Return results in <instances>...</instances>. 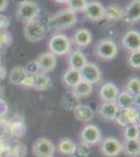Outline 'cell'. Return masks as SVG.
<instances>
[{"label":"cell","mask_w":140,"mask_h":157,"mask_svg":"<svg viewBox=\"0 0 140 157\" xmlns=\"http://www.w3.org/2000/svg\"><path fill=\"white\" fill-rule=\"evenodd\" d=\"M48 48L49 52L57 56H65L70 52L71 49V41L64 34H55L50 38L48 42Z\"/></svg>","instance_id":"cell-4"},{"label":"cell","mask_w":140,"mask_h":157,"mask_svg":"<svg viewBox=\"0 0 140 157\" xmlns=\"http://www.w3.org/2000/svg\"><path fill=\"white\" fill-rule=\"evenodd\" d=\"M81 77H82L83 81L90 83V84H97L101 81L103 75H101V70L99 67L94 63L87 62L83 66L82 69L80 70Z\"/></svg>","instance_id":"cell-8"},{"label":"cell","mask_w":140,"mask_h":157,"mask_svg":"<svg viewBox=\"0 0 140 157\" xmlns=\"http://www.w3.org/2000/svg\"><path fill=\"white\" fill-rule=\"evenodd\" d=\"M75 147L76 145L74 144V141L71 140L70 138H63L59 141L58 150L63 155L72 156L75 151Z\"/></svg>","instance_id":"cell-28"},{"label":"cell","mask_w":140,"mask_h":157,"mask_svg":"<svg viewBox=\"0 0 140 157\" xmlns=\"http://www.w3.org/2000/svg\"><path fill=\"white\" fill-rule=\"evenodd\" d=\"M87 0H68L66 4H67V9L78 14V13L84 12L86 6H87Z\"/></svg>","instance_id":"cell-30"},{"label":"cell","mask_w":140,"mask_h":157,"mask_svg":"<svg viewBox=\"0 0 140 157\" xmlns=\"http://www.w3.org/2000/svg\"><path fill=\"white\" fill-rule=\"evenodd\" d=\"M40 12H41V9L37 2L32 1V0H27V1L18 4L16 17L18 21L26 23L28 21L37 19L40 15Z\"/></svg>","instance_id":"cell-2"},{"label":"cell","mask_w":140,"mask_h":157,"mask_svg":"<svg viewBox=\"0 0 140 157\" xmlns=\"http://www.w3.org/2000/svg\"><path fill=\"white\" fill-rule=\"evenodd\" d=\"M123 9L119 4L112 3L108 6H105V19L109 21H118L123 19Z\"/></svg>","instance_id":"cell-21"},{"label":"cell","mask_w":140,"mask_h":157,"mask_svg":"<svg viewBox=\"0 0 140 157\" xmlns=\"http://www.w3.org/2000/svg\"><path fill=\"white\" fill-rule=\"evenodd\" d=\"M87 58L85 54L81 50H74L69 55L68 58V63H69V68L76 70H81L84 65L87 63Z\"/></svg>","instance_id":"cell-19"},{"label":"cell","mask_w":140,"mask_h":157,"mask_svg":"<svg viewBox=\"0 0 140 157\" xmlns=\"http://www.w3.org/2000/svg\"><path fill=\"white\" fill-rule=\"evenodd\" d=\"M55 2H57V3H60V4H63V3H67L68 0H53Z\"/></svg>","instance_id":"cell-36"},{"label":"cell","mask_w":140,"mask_h":157,"mask_svg":"<svg viewBox=\"0 0 140 157\" xmlns=\"http://www.w3.org/2000/svg\"><path fill=\"white\" fill-rule=\"evenodd\" d=\"M74 116L78 121H89L94 117L93 109L88 105H78L74 110Z\"/></svg>","instance_id":"cell-23"},{"label":"cell","mask_w":140,"mask_h":157,"mask_svg":"<svg viewBox=\"0 0 140 157\" xmlns=\"http://www.w3.org/2000/svg\"><path fill=\"white\" fill-rule=\"evenodd\" d=\"M137 98L138 97L134 98L127 91H121V92H119L115 103L118 106L119 110H123V109H128L137 105Z\"/></svg>","instance_id":"cell-20"},{"label":"cell","mask_w":140,"mask_h":157,"mask_svg":"<svg viewBox=\"0 0 140 157\" xmlns=\"http://www.w3.org/2000/svg\"><path fill=\"white\" fill-rule=\"evenodd\" d=\"M9 4V0H0V13L4 12Z\"/></svg>","instance_id":"cell-35"},{"label":"cell","mask_w":140,"mask_h":157,"mask_svg":"<svg viewBox=\"0 0 140 157\" xmlns=\"http://www.w3.org/2000/svg\"><path fill=\"white\" fill-rule=\"evenodd\" d=\"M139 126L137 124H130L124 127V139H138Z\"/></svg>","instance_id":"cell-31"},{"label":"cell","mask_w":140,"mask_h":157,"mask_svg":"<svg viewBox=\"0 0 140 157\" xmlns=\"http://www.w3.org/2000/svg\"><path fill=\"white\" fill-rule=\"evenodd\" d=\"M94 54L100 60H113L118 55V46L113 40L100 39L94 46Z\"/></svg>","instance_id":"cell-3"},{"label":"cell","mask_w":140,"mask_h":157,"mask_svg":"<svg viewBox=\"0 0 140 157\" xmlns=\"http://www.w3.org/2000/svg\"><path fill=\"white\" fill-rule=\"evenodd\" d=\"M27 75H28L25 71V68L23 66H15L9 73V81L12 84L21 86Z\"/></svg>","instance_id":"cell-26"},{"label":"cell","mask_w":140,"mask_h":157,"mask_svg":"<svg viewBox=\"0 0 140 157\" xmlns=\"http://www.w3.org/2000/svg\"><path fill=\"white\" fill-rule=\"evenodd\" d=\"M78 22V15L76 13L70 11L69 9L61 10L52 15L49 20V25L52 29L55 30H63L71 29Z\"/></svg>","instance_id":"cell-1"},{"label":"cell","mask_w":140,"mask_h":157,"mask_svg":"<svg viewBox=\"0 0 140 157\" xmlns=\"http://www.w3.org/2000/svg\"><path fill=\"white\" fill-rule=\"evenodd\" d=\"M55 152V145L45 137L38 138L32 146V153L36 157H53Z\"/></svg>","instance_id":"cell-7"},{"label":"cell","mask_w":140,"mask_h":157,"mask_svg":"<svg viewBox=\"0 0 140 157\" xmlns=\"http://www.w3.org/2000/svg\"><path fill=\"white\" fill-rule=\"evenodd\" d=\"M39 68V72L48 73L57 67V57L51 52H42L35 60Z\"/></svg>","instance_id":"cell-10"},{"label":"cell","mask_w":140,"mask_h":157,"mask_svg":"<svg viewBox=\"0 0 140 157\" xmlns=\"http://www.w3.org/2000/svg\"><path fill=\"white\" fill-rule=\"evenodd\" d=\"M32 87L35 90L44 91L51 87V78L47 75V73L38 72L32 75Z\"/></svg>","instance_id":"cell-17"},{"label":"cell","mask_w":140,"mask_h":157,"mask_svg":"<svg viewBox=\"0 0 140 157\" xmlns=\"http://www.w3.org/2000/svg\"><path fill=\"white\" fill-rule=\"evenodd\" d=\"M90 155V148L89 146L85 144H81V145H76L75 151L73 153V157H89Z\"/></svg>","instance_id":"cell-32"},{"label":"cell","mask_w":140,"mask_h":157,"mask_svg":"<svg viewBox=\"0 0 140 157\" xmlns=\"http://www.w3.org/2000/svg\"><path fill=\"white\" fill-rule=\"evenodd\" d=\"M93 40L92 33L88 29H78L75 30L72 37V42L74 43L78 47H87L88 45L91 44Z\"/></svg>","instance_id":"cell-15"},{"label":"cell","mask_w":140,"mask_h":157,"mask_svg":"<svg viewBox=\"0 0 140 157\" xmlns=\"http://www.w3.org/2000/svg\"><path fill=\"white\" fill-rule=\"evenodd\" d=\"M82 81V77H81L80 70L72 69V68H68L63 75V82L66 86L73 88L76 84Z\"/></svg>","instance_id":"cell-25"},{"label":"cell","mask_w":140,"mask_h":157,"mask_svg":"<svg viewBox=\"0 0 140 157\" xmlns=\"http://www.w3.org/2000/svg\"><path fill=\"white\" fill-rule=\"evenodd\" d=\"M73 92L76 94V97L80 98H87L92 93L93 91V85L90 84V83L86 82V81H81L78 84H76L74 87H73Z\"/></svg>","instance_id":"cell-27"},{"label":"cell","mask_w":140,"mask_h":157,"mask_svg":"<svg viewBox=\"0 0 140 157\" xmlns=\"http://www.w3.org/2000/svg\"><path fill=\"white\" fill-rule=\"evenodd\" d=\"M61 104H62L63 108L73 111L78 105H81V98L76 97V94L73 91H67L62 95Z\"/></svg>","instance_id":"cell-22"},{"label":"cell","mask_w":140,"mask_h":157,"mask_svg":"<svg viewBox=\"0 0 140 157\" xmlns=\"http://www.w3.org/2000/svg\"><path fill=\"white\" fill-rule=\"evenodd\" d=\"M80 136L82 144L87 146H94L101 140V131L94 125H87L81 131Z\"/></svg>","instance_id":"cell-9"},{"label":"cell","mask_w":140,"mask_h":157,"mask_svg":"<svg viewBox=\"0 0 140 157\" xmlns=\"http://www.w3.org/2000/svg\"><path fill=\"white\" fill-rule=\"evenodd\" d=\"M129 64L135 69H139L140 68V50L136 52H131L129 55Z\"/></svg>","instance_id":"cell-33"},{"label":"cell","mask_w":140,"mask_h":157,"mask_svg":"<svg viewBox=\"0 0 140 157\" xmlns=\"http://www.w3.org/2000/svg\"><path fill=\"white\" fill-rule=\"evenodd\" d=\"M121 147H123L121 152H123L126 155L131 157L139 156L140 144L138 139H126L123 145H121Z\"/></svg>","instance_id":"cell-24"},{"label":"cell","mask_w":140,"mask_h":157,"mask_svg":"<svg viewBox=\"0 0 140 157\" xmlns=\"http://www.w3.org/2000/svg\"><path fill=\"white\" fill-rule=\"evenodd\" d=\"M123 147L115 137H107L101 141L100 151L106 157H116L121 153Z\"/></svg>","instance_id":"cell-11"},{"label":"cell","mask_w":140,"mask_h":157,"mask_svg":"<svg viewBox=\"0 0 140 157\" xmlns=\"http://www.w3.org/2000/svg\"><path fill=\"white\" fill-rule=\"evenodd\" d=\"M128 93L133 95L134 98L139 97L140 94V80L138 78H132L131 80L127 83L126 90Z\"/></svg>","instance_id":"cell-29"},{"label":"cell","mask_w":140,"mask_h":157,"mask_svg":"<svg viewBox=\"0 0 140 157\" xmlns=\"http://www.w3.org/2000/svg\"><path fill=\"white\" fill-rule=\"evenodd\" d=\"M123 19L128 23H134L140 19V0H132L123 9Z\"/></svg>","instance_id":"cell-14"},{"label":"cell","mask_w":140,"mask_h":157,"mask_svg":"<svg viewBox=\"0 0 140 157\" xmlns=\"http://www.w3.org/2000/svg\"><path fill=\"white\" fill-rule=\"evenodd\" d=\"M15 1H16L17 3L19 4V3H22V2H24V1H27V0H15Z\"/></svg>","instance_id":"cell-37"},{"label":"cell","mask_w":140,"mask_h":157,"mask_svg":"<svg viewBox=\"0 0 140 157\" xmlns=\"http://www.w3.org/2000/svg\"><path fill=\"white\" fill-rule=\"evenodd\" d=\"M24 68H25V71H26V73L28 75H34L36 73L39 72V68H38V65L35 60L30 61L29 63H27L26 67H24Z\"/></svg>","instance_id":"cell-34"},{"label":"cell","mask_w":140,"mask_h":157,"mask_svg":"<svg viewBox=\"0 0 140 157\" xmlns=\"http://www.w3.org/2000/svg\"><path fill=\"white\" fill-rule=\"evenodd\" d=\"M83 13L85 18L89 21L98 22L105 19V6L98 0L88 1Z\"/></svg>","instance_id":"cell-6"},{"label":"cell","mask_w":140,"mask_h":157,"mask_svg":"<svg viewBox=\"0 0 140 157\" xmlns=\"http://www.w3.org/2000/svg\"><path fill=\"white\" fill-rule=\"evenodd\" d=\"M118 87L113 84V83H105L100 87L99 90V95L104 102H115L117 97L119 94Z\"/></svg>","instance_id":"cell-16"},{"label":"cell","mask_w":140,"mask_h":157,"mask_svg":"<svg viewBox=\"0 0 140 157\" xmlns=\"http://www.w3.org/2000/svg\"><path fill=\"white\" fill-rule=\"evenodd\" d=\"M118 112L119 108L115 102H104L99 107V114L108 121L115 120Z\"/></svg>","instance_id":"cell-18"},{"label":"cell","mask_w":140,"mask_h":157,"mask_svg":"<svg viewBox=\"0 0 140 157\" xmlns=\"http://www.w3.org/2000/svg\"><path fill=\"white\" fill-rule=\"evenodd\" d=\"M23 35L29 42H40L46 35L45 27L38 19L26 22L23 27Z\"/></svg>","instance_id":"cell-5"},{"label":"cell","mask_w":140,"mask_h":157,"mask_svg":"<svg viewBox=\"0 0 140 157\" xmlns=\"http://www.w3.org/2000/svg\"><path fill=\"white\" fill-rule=\"evenodd\" d=\"M115 120L119 125L123 126V127L130 125V124H137V121H139V112L136 107L119 110Z\"/></svg>","instance_id":"cell-12"},{"label":"cell","mask_w":140,"mask_h":157,"mask_svg":"<svg viewBox=\"0 0 140 157\" xmlns=\"http://www.w3.org/2000/svg\"><path fill=\"white\" fill-rule=\"evenodd\" d=\"M123 48L131 52H136V50H140V34L138 30H129L123 35Z\"/></svg>","instance_id":"cell-13"}]
</instances>
